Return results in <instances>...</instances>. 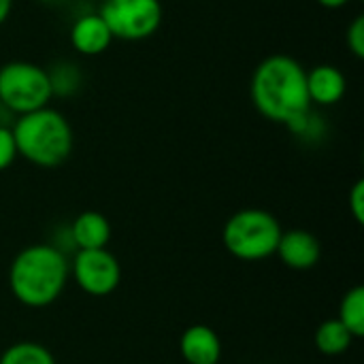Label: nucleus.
<instances>
[{
    "instance_id": "obj_22",
    "label": "nucleus",
    "mask_w": 364,
    "mask_h": 364,
    "mask_svg": "<svg viewBox=\"0 0 364 364\" xmlns=\"http://www.w3.org/2000/svg\"><path fill=\"white\" fill-rule=\"evenodd\" d=\"M45 2H64V0H45Z\"/></svg>"
},
{
    "instance_id": "obj_2",
    "label": "nucleus",
    "mask_w": 364,
    "mask_h": 364,
    "mask_svg": "<svg viewBox=\"0 0 364 364\" xmlns=\"http://www.w3.org/2000/svg\"><path fill=\"white\" fill-rule=\"evenodd\" d=\"M68 275L70 264L58 247L34 243L13 258L9 267V290L23 307L43 309L62 296Z\"/></svg>"
},
{
    "instance_id": "obj_5",
    "label": "nucleus",
    "mask_w": 364,
    "mask_h": 364,
    "mask_svg": "<svg viewBox=\"0 0 364 364\" xmlns=\"http://www.w3.org/2000/svg\"><path fill=\"white\" fill-rule=\"evenodd\" d=\"M53 94L45 68L32 62H6L0 66V105L17 115L49 107Z\"/></svg>"
},
{
    "instance_id": "obj_16",
    "label": "nucleus",
    "mask_w": 364,
    "mask_h": 364,
    "mask_svg": "<svg viewBox=\"0 0 364 364\" xmlns=\"http://www.w3.org/2000/svg\"><path fill=\"white\" fill-rule=\"evenodd\" d=\"M47 75H49L51 94L60 98L73 96L81 85V70L73 62H58L53 64L51 70H47Z\"/></svg>"
},
{
    "instance_id": "obj_6",
    "label": "nucleus",
    "mask_w": 364,
    "mask_h": 364,
    "mask_svg": "<svg viewBox=\"0 0 364 364\" xmlns=\"http://www.w3.org/2000/svg\"><path fill=\"white\" fill-rule=\"evenodd\" d=\"M98 15L113 38L145 41L158 32L164 13L160 0H105Z\"/></svg>"
},
{
    "instance_id": "obj_14",
    "label": "nucleus",
    "mask_w": 364,
    "mask_h": 364,
    "mask_svg": "<svg viewBox=\"0 0 364 364\" xmlns=\"http://www.w3.org/2000/svg\"><path fill=\"white\" fill-rule=\"evenodd\" d=\"M337 320L350 331L354 339L364 337V288L354 286L350 288L341 303H339V316Z\"/></svg>"
},
{
    "instance_id": "obj_15",
    "label": "nucleus",
    "mask_w": 364,
    "mask_h": 364,
    "mask_svg": "<svg viewBox=\"0 0 364 364\" xmlns=\"http://www.w3.org/2000/svg\"><path fill=\"white\" fill-rule=\"evenodd\" d=\"M0 364H55V358L43 343L19 341L2 352Z\"/></svg>"
},
{
    "instance_id": "obj_8",
    "label": "nucleus",
    "mask_w": 364,
    "mask_h": 364,
    "mask_svg": "<svg viewBox=\"0 0 364 364\" xmlns=\"http://www.w3.org/2000/svg\"><path fill=\"white\" fill-rule=\"evenodd\" d=\"M275 256H279V260L292 271H309L320 262L322 245L318 237L309 230H303V228L284 230L279 237Z\"/></svg>"
},
{
    "instance_id": "obj_21",
    "label": "nucleus",
    "mask_w": 364,
    "mask_h": 364,
    "mask_svg": "<svg viewBox=\"0 0 364 364\" xmlns=\"http://www.w3.org/2000/svg\"><path fill=\"white\" fill-rule=\"evenodd\" d=\"M318 4H322L324 9H341L346 4H350L352 0H316Z\"/></svg>"
},
{
    "instance_id": "obj_1",
    "label": "nucleus",
    "mask_w": 364,
    "mask_h": 364,
    "mask_svg": "<svg viewBox=\"0 0 364 364\" xmlns=\"http://www.w3.org/2000/svg\"><path fill=\"white\" fill-rule=\"evenodd\" d=\"M250 94L256 111L275 124L288 126L311 111L307 70L290 55L275 53L264 58L252 75Z\"/></svg>"
},
{
    "instance_id": "obj_17",
    "label": "nucleus",
    "mask_w": 364,
    "mask_h": 364,
    "mask_svg": "<svg viewBox=\"0 0 364 364\" xmlns=\"http://www.w3.org/2000/svg\"><path fill=\"white\" fill-rule=\"evenodd\" d=\"M17 158V145H15V136L13 130L6 126H0V173L6 171Z\"/></svg>"
},
{
    "instance_id": "obj_7",
    "label": "nucleus",
    "mask_w": 364,
    "mask_h": 364,
    "mask_svg": "<svg viewBox=\"0 0 364 364\" xmlns=\"http://www.w3.org/2000/svg\"><path fill=\"white\" fill-rule=\"evenodd\" d=\"M73 277L90 296H109L122 282V267L107 250H79L73 260Z\"/></svg>"
},
{
    "instance_id": "obj_10",
    "label": "nucleus",
    "mask_w": 364,
    "mask_h": 364,
    "mask_svg": "<svg viewBox=\"0 0 364 364\" xmlns=\"http://www.w3.org/2000/svg\"><path fill=\"white\" fill-rule=\"evenodd\" d=\"M348 90L346 75L333 64H318L307 70V94L311 107H333L337 105Z\"/></svg>"
},
{
    "instance_id": "obj_11",
    "label": "nucleus",
    "mask_w": 364,
    "mask_h": 364,
    "mask_svg": "<svg viewBox=\"0 0 364 364\" xmlns=\"http://www.w3.org/2000/svg\"><path fill=\"white\" fill-rule=\"evenodd\" d=\"M70 43L81 55H100L113 43V36L98 13L81 15L70 28Z\"/></svg>"
},
{
    "instance_id": "obj_19",
    "label": "nucleus",
    "mask_w": 364,
    "mask_h": 364,
    "mask_svg": "<svg viewBox=\"0 0 364 364\" xmlns=\"http://www.w3.org/2000/svg\"><path fill=\"white\" fill-rule=\"evenodd\" d=\"M350 209L358 224H364V181L358 179L350 192Z\"/></svg>"
},
{
    "instance_id": "obj_18",
    "label": "nucleus",
    "mask_w": 364,
    "mask_h": 364,
    "mask_svg": "<svg viewBox=\"0 0 364 364\" xmlns=\"http://www.w3.org/2000/svg\"><path fill=\"white\" fill-rule=\"evenodd\" d=\"M346 41H348L350 51H352L358 60H363L364 58V17L363 15H358V17L348 26Z\"/></svg>"
},
{
    "instance_id": "obj_4",
    "label": "nucleus",
    "mask_w": 364,
    "mask_h": 364,
    "mask_svg": "<svg viewBox=\"0 0 364 364\" xmlns=\"http://www.w3.org/2000/svg\"><path fill=\"white\" fill-rule=\"evenodd\" d=\"M284 228L279 220L264 209H241L232 213L222 228L226 252L243 262H260L275 256Z\"/></svg>"
},
{
    "instance_id": "obj_12",
    "label": "nucleus",
    "mask_w": 364,
    "mask_h": 364,
    "mask_svg": "<svg viewBox=\"0 0 364 364\" xmlns=\"http://www.w3.org/2000/svg\"><path fill=\"white\" fill-rule=\"evenodd\" d=\"M70 237L79 250H102L111 241V222L100 211H83L75 218Z\"/></svg>"
},
{
    "instance_id": "obj_13",
    "label": "nucleus",
    "mask_w": 364,
    "mask_h": 364,
    "mask_svg": "<svg viewBox=\"0 0 364 364\" xmlns=\"http://www.w3.org/2000/svg\"><path fill=\"white\" fill-rule=\"evenodd\" d=\"M314 341H316V348L324 356H341L352 348L354 337L337 318H333V320H326L318 326Z\"/></svg>"
},
{
    "instance_id": "obj_9",
    "label": "nucleus",
    "mask_w": 364,
    "mask_h": 364,
    "mask_svg": "<svg viewBox=\"0 0 364 364\" xmlns=\"http://www.w3.org/2000/svg\"><path fill=\"white\" fill-rule=\"evenodd\" d=\"M181 358L188 364H218L222 358V341L207 324H192L179 339Z\"/></svg>"
},
{
    "instance_id": "obj_20",
    "label": "nucleus",
    "mask_w": 364,
    "mask_h": 364,
    "mask_svg": "<svg viewBox=\"0 0 364 364\" xmlns=\"http://www.w3.org/2000/svg\"><path fill=\"white\" fill-rule=\"evenodd\" d=\"M11 11H13V0H0V26L9 19Z\"/></svg>"
},
{
    "instance_id": "obj_3",
    "label": "nucleus",
    "mask_w": 364,
    "mask_h": 364,
    "mask_svg": "<svg viewBox=\"0 0 364 364\" xmlns=\"http://www.w3.org/2000/svg\"><path fill=\"white\" fill-rule=\"evenodd\" d=\"M11 130L17 156L41 168H55L64 164L75 145L68 119L51 107L19 115Z\"/></svg>"
}]
</instances>
